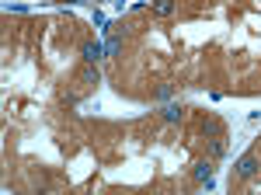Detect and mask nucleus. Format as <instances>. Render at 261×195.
<instances>
[{
  "instance_id": "nucleus-1",
  "label": "nucleus",
  "mask_w": 261,
  "mask_h": 195,
  "mask_svg": "<svg viewBox=\"0 0 261 195\" xmlns=\"http://www.w3.org/2000/svg\"><path fill=\"white\" fill-rule=\"evenodd\" d=\"M237 175H241V178H254V175H258V157H254V154H244L241 164H237Z\"/></svg>"
},
{
  "instance_id": "nucleus-2",
  "label": "nucleus",
  "mask_w": 261,
  "mask_h": 195,
  "mask_svg": "<svg viewBox=\"0 0 261 195\" xmlns=\"http://www.w3.org/2000/svg\"><path fill=\"white\" fill-rule=\"evenodd\" d=\"M81 56L87 59V63H98L101 56H105V49H101L98 42H84V49H81Z\"/></svg>"
},
{
  "instance_id": "nucleus-3",
  "label": "nucleus",
  "mask_w": 261,
  "mask_h": 195,
  "mask_svg": "<svg viewBox=\"0 0 261 195\" xmlns=\"http://www.w3.org/2000/svg\"><path fill=\"white\" fill-rule=\"evenodd\" d=\"M192 178L209 185V181H213V164H209V160H199V164H195V171H192Z\"/></svg>"
},
{
  "instance_id": "nucleus-4",
  "label": "nucleus",
  "mask_w": 261,
  "mask_h": 195,
  "mask_svg": "<svg viewBox=\"0 0 261 195\" xmlns=\"http://www.w3.org/2000/svg\"><path fill=\"white\" fill-rule=\"evenodd\" d=\"M77 80H81V84H84V87H94V84H98V70H94V66H84V70H81V74H77Z\"/></svg>"
},
{
  "instance_id": "nucleus-5",
  "label": "nucleus",
  "mask_w": 261,
  "mask_h": 195,
  "mask_svg": "<svg viewBox=\"0 0 261 195\" xmlns=\"http://www.w3.org/2000/svg\"><path fill=\"white\" fill-rule=\"evenodd\" d=\"M153 14L157 18H171L174 14V0H153Z\"/></svg>"
},
{
  "instance_id": "nucleus-6",
  "label": "nucleus",
  "mask_w": 261,
  "mask_h": 195,
  "mask_svg": "<svg viewBox=\"0 0 261 195\" xmlns=\"http://www.w3.org/2000/svg\"><path fill=\"white\" fill-rule=\"evenodd\" d=\"M181 112H185L181 105H164V122H178Z\"/></svg>"
},
{
  "instance_id": "nucleus-7",
  "label": "nucleus",
  "mask_w": 261,
  "mask_h": 195,
  "mask_svg": "<svg viewBox=\"0 0 261 195\" xmlns=\"http://www.w3.org/2000/svg\"><path fill=\"white\" fill-rule=\"evenodd\" d=\"M209 154H213V157H223V154H226L223 139H209Z\"/></svg>"
},
{
  "instance_id": "nucleus-8",
  "label": "nucleus",
  "mask_w": 261,
  "mask_h": 195,
  "mask_svg": "<svg viewBox=\"0 0 261 195\" xmlns=\"http://www.w3.org/2000/svg\"><path fill=\"white\" fill-rule=\"evenodd\" d=\"M119 49H122V42H119V39H108V42H105V53H108V56H115Z\"/></svg>"
},
{
  "instance_id": "nucleus-9",
  "label": "nucleus",
  "mask_w": 261,
  "mask_h": 195,
  "mask_svg": "<svg viewBox=\"0 0 261 195\" xmlns=\"http://www.w3.org/2000/svg\"><path fill=\"white\" fill-rule=\"evenodd\" d=\"M157 98H161V101H167V98H171V87H167V84H164V87H157Z\"/></svg>"
}]
</instances>
